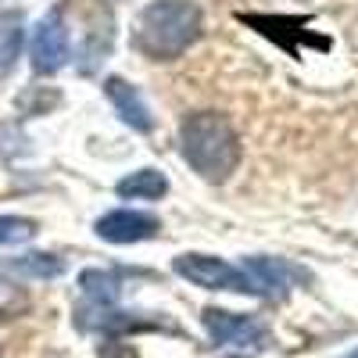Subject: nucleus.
I'll return each instance as SVG.
<instances>
[{"label": "nucleus", "instance_id": "obj_1", "mask_svg": "<svg viewBox=\"0 0 358 358\" xmlns=\"http://www.w3.org/2000/svg\"><path fill=\"white\" fill-rule=\"evenodd\" d=\"M201 36V8L194 0H151L133 29V47L151 62H176Z\"/></svg>", "mask_w": 358, "mask_h": 358}, {"label": "nucleus", "instance_id": "obj_2", "mask_svg": "<svg viewBox=\"0 0 358 358\" xmlns=\"http://www.w3.org/2000/svg\"><path fill=\"white\" fill-rule=\"evenodd\" d=\"M179 147H183L187 165L208 183H226L241 165V136L219 111H197L183 118Z\"/></svg>", "mask_w": 358, "mask_h": 358}, {"label": "nucleus", "instance_id": "obj_3", "mask_svg": "<svg viewBox=\"0 0 358 358\" xmlns=\"http://www.w3.org/2000/svg\"><path fill=\"white\" fill-rule=\"evenodd\" d=\"M172 268L183 280H190L194 287L204 290H229V294H255V283L244 268H236L215 255H179L172 262Z\"/></svg>", "mask_w": 358, "mask_h": 358}, {"label": "nucleus", "instance_id": "obj_4", "mask_svg": "<svg viewBox=\"0 0 358 358\" xmlns=\"http://www.w3.org/2000/svg\"><path fill=\"white\" fill-rule=\"evenodd\" d=\"M204 326L212 334L215 344L222 348H265L268 344V330L265 322L255 315H241V312H222V308H204Z\"/></svg>", "mask_w": 358, "mask_h": 358}, {"label": "nucleus", "instance_id": "obj_5", "mask_svg": "<svg viewBox=\"0 0 358 358\" xmlns=\"http://www.w3.org/2000/svg\"><path fill=\"white\" fill-rule=\"evenodd\" d=\"M69 62V29L62 11H50L40 18L33 33V69L40 76H54L57 69H65Z\"/></svg>", "mask_w": 358, "mask_h": 358}, {"label": "nucleus", "instance_id": "obj_6", "mask_svg": "<svg viewBox=\"0 0 358 358\" xmlns=\"http://www.w3.org/2000/svg\"><path fill=\"white\" fill-rule=\"evenodd\" d=\"M162 222L151 212H133V208H118V212H108L97 219V236L108 244H140L158 236Z\"/></svg>", "mask_w": 358, "mask_h": 358}, {"label": "nucleus", "instance_id": "obj_7", "mask_svg": "<svg viewBox=\"0 0 358 358\" xmlns=\"http://www.w3.org/2000/svg\"><path fill=\"white\" fill-rule=\"evenodd\" d=\"M104 94L115 104V111L122 115L126 126H133L136 133H151L155 129V115H151V108H147V101L140 97L136 86H129L126 79L111 76V79H104Z\"/></svg>", "mask_w": 358, "mask_h": 358}, {"label": "nucleus", "instance_id": "obj_8", "mask_svg": "<svg viewBox=\"0 0 358 358\" xmlns=\"http://www.w3.org/2000/svg\"><path fill=\"white\" fill-rule=\"evenodd\" d=\"M244 273L251 276L255 294H283L290 287V280L301 276L294 265H287L280 258H248L244 262Z\"/></svg>", "mask_w": 358, "mask_h": 358}, {"label": "nucleus", "instance_id": "obj_9", "mask_svg": "<svg viewBox=\"0 0 358 358\" xmlns=\"http://www.w3.org/2000/svg\"><path fill=\"white\" fill-rule=\"evenodd\" d=\"M118 197H133V201H158L169 190V179L158 169H140L126 179H118Z\"/></svg>", "mask_w": 358, "mask_h": 358}, {"label": "nucleus", "instance_id": "obj_10", "mask_svg": "<svg viewBox=\"0 0 358 358\" xmlns=\"http://www.w3.org/2000/svg\"><path fill=\"white\" fill-rule=\"evenodd\" d=\"M83 294L90 305H115L118 294H122V283H118L115 273H104V268H86L83 280H79Z\"/></svg>", "mask_w": 358, "mask_h": 358}, {"label": "nucleus", "instance_id": "obj_11", "mask_svg": "<svg viewBox=\"0 0 358 358\" xmlns=\"http://www.w3.org/2000/svg\"><path fill=\"white\" fill-rule=\"evenodd\" d=\"M18 50H22V22L18 18L0 22V76L11 72Z\"/></svg>", "mask_w": 358, "mask_h": 358}, {"label": "nucleus", "instance_id": "obj_12", "mask_svg": "<svg viewBox=\"0 0 358 358\" xmlns=\"http://www.w3.org/2000/svg\"><path fill=\"white\" fill-rule=\"evenodd\" d=\"M18 273L25 276H36V280H50V276H62L65 273V262L62 258H54V255H25L15 262Z\"/></svg>", "mask_w": 358, "mask_h": 358}, {"label": "nucleus", "instance_id": "obj_13", "mask_svg": "<svg viewBox=\"0 0 358 358\" xmlns=\"http://www.w3.org/2000/svg\"><path fill=\"white\" fill-rule=\"evenodd\" d=\"M25 308H29V294L18 283H11L4 276V268H0V319H15Z\"/></svg>", "mask_w": 358, "mask_h": 358}, {"label": "nucleus", "instance_id": "obj_14", "mask_svg": "<svg viewBox=\"0 0 358 358\" xmlns=\"http://www.w3.org/2000/svg\"><path fill=\"white\" fill-rule=\"evenodd\" d=\"M36 236V222L25 215H0V244H25Z\"/></svg>", "mask_w": 358, "mask_h": 358}, {"label": "nucleus", "instance_id": "obj_15", "mask_svg": "<svg viewBox=\"0 0 358 358\" xmlns=\"http://www.w3.org/2000/svg\"><path fill=\"white\" fill-rule=\"evenodd\" d=\"M344 358H358V348H355V351H348V355H344Z\"/></svg>", "mask_w": 358, "mask_h": 358}]
</instances>
